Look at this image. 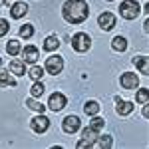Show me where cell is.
<instances>
[{"instance_id": "cell-18", "label": "cell", "mask_w": 149, "mask_h": 149, "mask_svg": "<svg viewBox=\"0 0 149 149\" xmlns=\"http://www.w3.org/2000/svg\"><path fill=\"white\" fill-rule=\"evenodd\" d=\"M111 48L117 50V52H123V50L127 48V40L123 38V36H115L113 42H111Z\"/></svg>"}, {"instance_id": "cell-2", "label": "cell", "mask_w": 149, "mask_h": 149, "mask_svg": "<svg viewBox=\"0 0 149 149\" xmlns=\"http://www.w3.org/2000/svg\"><path fill=\"white\" fill-rule=\"evenodd\" d=\"M139 12H141V6H139L135 0H123L121 6H119V14H121V18H125V20L137 18Z\"/></svg>"}, {"instance_id": "cell-27", "label": "cell", "mask_w": 149, "mask_h": 149, "mask_svg": "<svg viewBox=\"0 0 149 149\" xmlns=\"http://www.w3.org/2000/svg\"><path fill=\"white\" fill-rule=\"evenodd\" d=\"M8 30H10V24H8V20H0V38L8 34Z\"/></svg>"}, {"instance_id": "cell-21", "label": "cell", "mask_w": 149, "mask_h": 149, "mask_svg": "<svg viewBox=\"0 0 149 149\" xmlns=\"http://www.w3.org/2000/svg\"><path fill=\"white\" fill-rule=\"evenodd\" d=\"M84 111L88 115H97V111H100V103L97 102H88L86 105H84Z\"/></svg>"}, {"instance_id": "cell-6", "label": "cell", "mask_w": 149, "mask_h": 149, "mask_svg": "<svg viewBox=\"0 0 149 149\" xmlns=\"http://www.w3.org/2000/svg\"><path fill=\"white\" fill-rule=\"evenodd\" d=\"M66 95L64 93H60V92H56V93H52L50 95V100H48V107L52 109V111H60V109H64L66 107Z\"/></svg>"}, {"instance_id": "cell-17", "label": "cell", "mask_w": 149, "mask_h": 149, "mask_svg": "<svg viewBox=\"0 0 149 149\" xmlns=\"http://www.w3.org/2000/svg\"><path fill=\"white\" fill-rule=\"evenodd\" d=\"M44 90H46V88H44L42 80H38V81L32 84V88H30V95H32V97H40V95L44 93Z\"/></svg>"}, {"instance_id": "cell-25", "label": "cell", "mask_w": 149, "mask_h": 149, "mask_svg": "<svg viewBox=\"0 0 149 149\" xmlns=\"http://www.w3.org/2000/svg\"><path fill=\"white\" fill-rule=\"evenodd\" d=\"M111 143H113V141H111L109 135H103L100 141H93L92 145H95V147H111Z\"/></svg>"}, {"instance_id": "cell-4", "label": "cell", "mask_w": 149, "mask_h": 149, "mask_svg": "<svg viewBox=\"0 0 149 149\" xmlns=\"http://www.w3.org/2000/svg\"><path fill=\"white\" fill-rule=\"evenodd\" d=\"M44 70H46L48 74H52V76H58L62 70H64V58L60 56H50L46 60V66H44Z\"/></svg>"}, {"instance_id": "cell-30", "label": "cell", "mask_w": 149, "mask_h": 149, "mask_svg": "<svg viewBox=\"0 0 149 149\" xmlns=\"http://www.w3.org/2000/svg\"><path fill=\"white\" fill-rule=\"evenodd\" d=\"M107 2H111V0H107Z\"/></svg>"}, {"instance_id": "cell-10", "label": "cell", "mask_w": 149, "mask_h": 149, "mask_svg": "<svg viewBox=\"0 0 149 149\" xmlns=\"http://www.w3.org/2000/svg\"><path fill=\"white\" fill-rule=\"evenodd\" d=\"M97 24H100L102 30H111L115 26V16L111 12H103V14H100V18H97Z\"/></svg>"}, {"instance_id": "cell-20", "label": "cell", "mask_w": 149, "mask_h": 149, "mask_svg": "<svg viewBox=\"0 0 149 149\" xmlns=\"http://www.w3.org/2000/svg\"><path fill=\"white\" fill-rule=\"evenodd\" d=\"M20 50H22V48H20V42H18V40H10V42L6 44V52H8L10 56H18Z\"/></svg>"}, {"instance_id": "cell-12", "label": "cell", "mask_w": 149, "mask_h": 149, "mask_svg": "<svg viewBox=\"0 0 149 149\" xmlns=\"http://www.w3.org/2000/svg\"><path fill=\"white\" fill-rule=\"evenodd\" d=\"M115 102H117V113L119 115H129L133 111V103L131 102H121V97H115Z\"/></svg>"}, {"instance_id": "cell-23", "label": "cell", "mask_w": 149, "mask_h": 149, "mask_svg": "<svg viewBox=\"0 0 149 149\" xmlns=\"http://www.w3.org/2000/svg\"><path fill=\"white\" fill-rule=\"evenodd\" d=\"M103 125H105V121H103L102 117H95V115H93V119L90 121V127H92L93 131H97V133L103 129Z\"/></svg>"}, {"instance_id": "cell-3", "label": "cell", "mask_w": 149, "mask_h": 149, "mask_svg": "<svg viewBox=\"0 0 149 149\" xmlns=\"http://www.w3.org/2000/svg\"><path fill=\"white\" fill-rule=\"evenodd\" d=\"M90 46H92V40H90V36L86 34V32H78V34H74V38H72V48H74L76 52L84 54V52L90 50Z\"/></svg>"}, {"instance_id": "cell-29", "label": "cell", "mask_w": 149, "mask_h": 149, "mask_svg": "<svg viewBox=\"0 0 149 149\" xmlns=\"http://www.w3.org/2000/svg\"><path fill=\"white\" fill-rule=\"evenodd\" d=\"M0 66H2V58H0Z\"/></svg>"}, {"instance_id": "cell-28", "label": "cell", "mask_w": 149, "mask_h": 149, "mask_svg": "<svg viewBox=\"0 0 149 149\" xmlns=\"http://www.w3.org/2000/svg\"><path fill=\"white\" fill-rule=\"evenodd\" d=\"M4 4H6V0H0V6H4Z\"/></svg>"}, {"instance_id": "cell-24", "label": "cell", "mask_w": 149, "mask_h": 149, "mask_svg": "<svg viewBox=\"0 0 149 149\" xmlns=\"http://www.w3.org/2000/svg\"><path fill=\"white\" fill-rule=\"evenodd\" d=\"M20 36L26 38V40L32 38V36H34V28H32V24H24L22 28H20Z\"/></svg>"}, {"instance_id": "cell-9", "label": "cell", "mask_w": 149, "mask_h": 149, "mask_svg": "<svg viewBox=\"0 0 149 149\" xmlns=\"http://www.w3.org/2000/svg\"><path fill=\"white\" fill-rule=\"evenodd\" d=\"M22 52V60L24 64H36L38 62V58H40V52H38V48L36 46H26L24 50H20Z\"/></svg>"}, {"instance_id": "cell-22", "label": "cell", "mask_w": 149, "mask_h": 149, "mask_svg": "<svg viewBox=\"0 0 149 149\" xmlns=\"http://www.w3.org/2000/svg\"><path fill=\"white\" fill-rule=\"evenodd\" d=\"M28 76H30V78H32V80L34 81H38V80H42V76H44V70L40 68V66H32V70H30V72H28Z\"/></svg>"}, {"instance_id": "cell-8", "label": "cell", "mask_w": 149, "mask_h": 149, "mask_svg": "<svg viewBox=\"0 0 149 149\" xmlns=\"http://www.w3.org/2000/svg\"><path fill=\"white\" fill-rule=\"evenodd\" d=\"M121 88H125V90H133V88H137L139 86V78L137 74H131V72H125V74H121Z\"/></svg>"}, {"instance_id": "cell-11", "label": "cell", "mask_w": 149, "mask_h": 149, "mask_svg": "<svg viewBox=\"0 0 149 149\" xmlns=\"http://www.w3.org/2000/svg\"><path fill=\"white\" fill-rule=\"evenodd\" d=\"M26 12H28V4L26 2H16V4H12V8H10V16L16 18V20H20L22 16H26Z\"/></svg>"}, {"instance_id": "cell-19", "label": "cell", "mask_w": 149, "mask_h": 149, "mask_svg": "<svg viewBox=\"0 0 149 149\" xmlns=\"http://www.w3.org/2000/svg\"><path fill=\"white\" fill-rule=\"evenodd\" d=\"M26 105H28L30 109L38 111V113H44V109H46V105H42V103L38 102L36 97H30V100H26Z\"/></svg>"}, {"instance_id": "cell-5", "label": "cell", "mask_w": 149, "mask_h": 149, "mask_svg": "<svg viewBox=\"0 0 149 149\" xmlns=\"http://www.w3.org/2000/svg\"><path fill=\"white\" fill-rule=\"evenodd\" d=\"M30 127H32V131H36V133H44V131H48V127H50V119L44 113H40L30 121Z\"/></svg>"}, {"instance_id": "cell-26", "label": "cell", "mask_w": 149, "mask_h": 149, "mask_svg": "<svg viewBox=\"0 0 149 149\" xmlns=\"http://www.w3.org/2000/svg\"><path fill=\"white\" fill-rule=\"evenodd\" d=\"M137 102H139V103H143V105H147V102H149V93H147V90H139V92H137Z\"/></svg>"}, {"instance_id": "cell-14", "label": "cell", "mask_w": 149, "mask_h": 149, "mask_svg": "<svg viewBox=\"0 0 149 149\" xmlns=\"http://www.w3.org/2000/svg\"><path fill=\"white\" fill-rule=\"evenodd\" d=\"M0 86L6 88V86H16V80L10 76V70H0Z\"/></svg>"}, {"instance_id": "cell-15", "label": "cell", "mask_w": 149, "mask_h": 149, "mask_svg": "<svg viewBox=\"0 0 149 149\" xmlns=\"http://www.w3.org/2000/svg\"><path fill=\"white\" fill-rule=\"evenodd\" d=\"M58 46H60V38L58 36H48L46 40H44V50L46 52H54V50H58Z\"/></svg>"}, {"instance_id": "cell-16", "label": "cell", "mask_w": 149, "mask_h": 149, "mask_svg": "<svg viewBox=\"0 0 149 149\" xmlns=\"http://www.w3.org/2000/svg\"><path fill=\"white\" fill-rule=\"evenodd\" d=\"M133 64H135V66H137V68L141 70V74H145V76L149 74V66H147V58H145V56L133 58Z\"/></svg>"}, {"instance_id": "cell-13", "label": "cell", "mask_w": 149, "mask_h": 149, "mask_svg": "<svg viewBox=\"0 0 149 149\" xmlns=\"http://www.w3.org/2000/svg\"><path fill=\"white\" fill-rule=\"evenodd\" d=\"M10 72L16 74V76H24V74H26V64H24V60H12L10 62Z\"/></svg>"}, {"instance_id": "cell-7", "label": "cell", "mask_w": 149, "mask_h": 149, "mask_svg": "<svg viewBox=\"0 0 149 149\" xmlns=\"http://www.w3.org/2000/svg\"><path fill=\"white\" fill-rule=\"evenodd\" d=\"M80 127H81V121H80V117H76V115H68L62 121V129L66 133H76V131H80Z\"/></svg>"}, {"instance_id": "cell-1", "label": "cell", "mask_w": 149, "mask_h": 149, "mask_svg": "<svg viewBox=\"0 0 149 149\" xmlns=\"http://www.w3.org/2000/svg\"><path fill=\"white\" fill-rule=\"evenodd\" d=\"M62 16L64 20L70 24H81L88 20L90 16V8L86 0H66L62 6Z\"/></svg>"}]
</instances>
